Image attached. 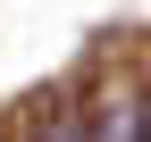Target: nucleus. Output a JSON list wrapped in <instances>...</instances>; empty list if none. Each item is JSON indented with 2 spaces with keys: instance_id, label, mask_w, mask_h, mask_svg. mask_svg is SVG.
I'll return each mask as SVG.
<instances>
[{
  "instance_id": "2",
  "label": "nucleus",
  "mask_w": 151,
  "mask_h": 142,
  "mask_svg": "<svg viewBox=\"0 0 151 142\" xmlns=\"http://www.w3.org/2000/svg\"><path fill=\"white\" fill-rule=\"evenodd\" d=\"M134 142H151V92H143V126H134Z\"/></svg>"
},
{
  "instance_id": "1",
  "label": "nucleus",
  "mask_w": 151,
  "mask_h": 142,
  "mask_svg": "<svg viewBox=\"0 0 151 142\" xmlns=\"http://www.w3.org/2000/svg\"><path fill=\"white\" fill-rule=\"evenodd\" d=\"M34 142H84V126H76V117H50V126L34 134Z\"/></svg>"
}]
</instances>
